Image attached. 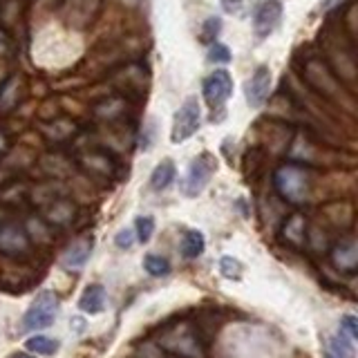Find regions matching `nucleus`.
<instances>
[{
  "instance_id": "6ab92c4d",
  "label": "nucleus",
  "mask_w": 358,
  "mask_h": 358,
  "mask_svg": "<svg viewBox=\"0 0 358 358\" xmlns=\"http://www.w3.org/2000/svg\"><path fill=\"white\" fill-rule=\"evenodd\" d=\"M173 179H175V164L171 159H164L150 175V188L152 190H166L173 184Z\"/></svg>"
},
{
  "instance_id": "9b49d317",
  "label": "nucleus",
  "mask_w": 358,
  "mask_h": 358,
  "mask_svg": "<svg viewBox=\"0 0 358 358\" xmlns=\"http://www.w3.org/2000/svg\"><path fill=\"white\" fill-rule=\"evenodd\" d=\"M268 90H271V70L266 65L257 67L251 81L246 83V101L251 108H260L268 99Z\"/></svg>"
},
{
  "instance_id": "9d476101",
  "label": "nucleus",
  "mask_w": 358,
  "mask_h": 358,
  "mask_svg": "<svg viewBox=\"0 0 358 358\" xmlns=\"http://www.w3.org/2000/svg\"><path fill=\"white\" fill-rule=\"evenodd\" d=\"M27 249H29V235L20 224H0V251L14 255Z\"/></svg>"
},
{
  "instance_id": "cd10ccee",
  "label": "nucleus",
  "mask_w": 358,
  "mask_h": 358,
  "mask_svg": "<svg viewBox=\"0 0 358 358\" xmlns=\"http://www.w3.org/2000/svg\"><path fill=\"white\" fill-rule=\"evenodd\" d=\"M117 246H119V249H130V246H132V231L130 229H126V231H119L117 233Z\"/></svg>"
},
{
  "instance_id": "c756f323",
  "label": "nucleus",
  "mask_w": 358,
  "mask_h": 358,
  "mask_svg": "<svg viewBox=\"0 0 358 358\" xmlns=\"http://www.w3.org/2000/svg\"><path fill=\"white\" fill-rule=\"evenodd\" d=\"M7 152V137L5 134H0V157Z\"/></svg>"
},
{
  "instance_id": "aec40b11",
  "label": "nucleus",
  "mask_w": 358,
  "mask_h": 358,
  "mask_svg": "<svg viewBox=\"0 0 358 358\" xmlns=\"http://www.w3.org/2000/svg\"><path fill=\"white\" fill-rule=\"evenodd\" d=\"M204 235H201L199 231H188L184 235V240H182V253L184 257H199L201 253H204Z\"/></svg>"
},
{
  "instance_id": "2eb2a0df",
  "label": "nucleus",
  "mask_w": 358,
  "mask_h": 358,
  "mask_svg": "<svg viewBox=\"0 0 358 358\" xmlns=\"http://www.w3.org/2000/svg\"><path fill=\"white\" fill-rule=\"evenodd\" d=\"M103 305H106V289L101 285H90L81 300H78V309L90 313V316H94V313H101L103 311Z\"/></svg>"
},
{
  "instance_id": "f03ea898",
  "label": "nucleus",
  "mask_w": 358,
  "mask_h": 358,
  "mask_svg": "<svg viewBox=\"0 0 358 358\" xmlns=\"http://www.w3.org/2000/svg\"><path fill=\"white\" fill-rule=\"evenodd\" d=\"M162 347L179 358H201L199 336L190 324H177L173 329H166L162 336Z\"/></svg>"
},
{
  "instance_id": "20e7f679",
  "label": "nucleus",
  "mask_w": 358,
  "mask_h": 358,
  "mask_svg": "<svg viewBox=\"0 0 358 358\" xmlns=\"http://www.w3.org/2000/svg\"><path fill=\"white\" fill-rule=\"evenodd\" d=\"M56 313H59V298H56V294H52V291H43L27 309L25 318H22V327L27 331L45 329L56 320Z\"/></svg>"
},
{
  "instance_id": "412c9836",
  "label": "nucleus",
  "mask_w": 358,
  "mask_h": 358,
  "mask_svg": "<svg viewBox=\"0 0 358 358\" xmlns=\"http://www.w3.org/2000/svg\"><path fill=\"white\" fill-rule=\"evenodd\" d=\"M143 266H145V271L155 278H164V275L171 273V262H168L164 255H157V253L145 255Z\"/></svg>"
},
{
  "instance_id": "bb28decb",
  "label": "nucleus",
  "mask_w": 358,
  "mask_h": 358,
  "mask_svg": "<svg viewBox=\"0 0 358 358\" xmlns=\"http://www.w3.org/2000/svg\"><path fill=\"white\" fill-rule=\"evenodd\" d=\"M16 50L14 38L9 36V31L5 27H0V56H11Z\"/></svg>"
},
{
  "instance_id": "4be33fe9",
  "label": "nucleus",
  "mask_w": 358,
  "mask_h": 358,
  "mask_svg": "<svg viewBox=\"0 0 358 358\" xmlns=\"http://www.w3.org/2000/svg\"><path fill=\"white\" fill-rule=\"evenodd\" d=\"M27 352H34V354H43V356H52L56 350H59V343L48 338V336H34L25 343Z\"/></svg>"
},
{
  "instance_id": "f3484780",
  "label": "nucleus",
  "mask_w": 358,
  "mask_h": 358,
  "mask_svg": "<svg viewBox=\"0 0 358 358\" xmlns=\"http://www.w3.org/2000/svg\"><path fill=\"white\" fill-rule=\"evenodd\" d=\"M354 356V343L350 338H345L343 334L331 336L324 343V358H350Z\"/></svg>"
},
{
  "instance_id": "dca6fc26",
  "label": "nucleus",
  "mask_w": 358,
  "mask_h": 358,
  "mask_svg": "<svg viewBox=\"0 0 358 358\" xmlns=\"http://www.w3.org/2000/svg\"><path fill=\"white\" fill-rule=\"evenodd\" d=\"M282 238L291 244V246H302L307 242V224L302 215H291L285 227H282Z\"/></svg>"
},
{
  "instance_id": "2f4dec72",
  "label": "nucleus",
  "mask_w": 358,
  "mask_h": 358,
  "mask_svg": "<svg viewBox=\"0 0 358 358\" xmlns=\"http://www.w3.org/2000/svg\"><path fill=\"white\" fill-rule=\"evenodd\" d=\"M11 358H34V356H29V354H14Z\"/></svg>"
},
{
  "instance_id": "7ed1b4c3",
  "label": "nucleus",
  "mask_w": 358,
  "mask_h": 358,
  "mask_svg": "<svg viewBox=\"0 0 358 358\" xmlns=\"http://www.w3.org/2000/svg\"><path fill=\"white\" fill-rule=\"evenodd\" d=\"M302 76H305V81L316 90V92L324 94L327 99H334L341 90L338 76L331 72V67L324 63V59H320V56H307L305 67H302Z\"/></svg>"
},
{
  "instance_id": "4468645a",
  "label": "nucleus",
  "mask_w": 358,
  "mask_h": 358,
  "mask_svg": "<svg viewBox=\"0 0 358 358\" xmlns=\"http://www.w3.org/2000/svg\"><path fill=\"white\" fill-rule=\"evenodd\" d=\"M90 251H92V238H78L76 242H72L70 249L63 255V264L67 268H78L87 262Z\"/></svg>"
},
{
  "instance_id": "0eeeda50",
  "label": "nucleus",
  "mask_w": 358,
  "mask_h": 358,
  "mask_svg": "<svg viewBox=\"0 0 358 358\" xmlns=\"http://www.w3.org/2000/svg\"><path fill=\"white\" fill-rule=\"evenodd\" d=\"M233 94V78L227 70H215L204 81V99L210 108H222Z\"/></svg>"
},
{
  "instance_id": "7c9ffc66",
  "label": "nucleus",
  "mask_w": 358,
  "mask_h": 358,
  "mask_svg": "<svg viewBox=\"0 0 358 358\" xmlns=\"http://www.w3.org/2000/svg\"><path fill=\"white\" fill-rule=\"evenodd\" d=\"M334 5H338V0H327V3H324V9H329Z\"/></svg>"
},
{
  "instance_id": "6e6552de",
  "label": "nucleus",
  "mask_w": 358,
  "mask_h": 358,
  "mask_svg": "<svg viewBox=\"0 0 358 358\" xmlns=\"http://www.w3.org/2000/svg\"><path fill=\"white\" fill-rule=\"evenodd\" d=\"M101 0H65V20L74 29H85L99 16Z\"/></svg>"
},
{
  "instance_id": "5701e85b",
  "label": "nucleus",
  "mask_w": 358,
  "mask_h": 358,
  "mask_svg": "<svg viewBox=\"0 0 358 358\" xmlns=\"http://www.w3.org/2000/svg\"><path fill=\"white\" fill-rule=\"evenodd\" d=\"M220 29H222V20H220L217 16H210V18H206L204 27H201V41H204V43L215 41V36L220 34Z\"/></svg>"
},
{
  "instance_id": "c85d7f7f",
  "label": "nucleus",
  "mask_w": 358,
  "mask_h": 358,
  "mask_svg": "<svg viewBox=\"0 0 358 358\" xmlns=\"http://www.w3.org/2000/svg\"><path fill=\"white\" fill-rule=\"evenodd\" d=\"M222 7L224 11H229V14H238L242 9V0H222Z\"/></svg>"
},
{
  "instance_id": "1a4fd4ad",
  "label": "nucleus",
  "mask_w": 358,
  "mask_h": 358,
  "mask_svg": "<svg viewBox=\"0 0 358 358\" xmlns=\"http://www.w3.org/2000/svg\"><path fill=\"white\" fill-rule=\"evenodd\" d=\"M331 264L341 273H356L358 268V244L354 238H343L331 249Z\"/></svg>"
},
{
  "instance_id": "ddd939ff",
  "label": "nucleus",
  "mask_w": 358,
  "mask_h": 358,
  "mask_svg": "<svg viewBox=\"0 0 358 358\" xmlns=\"http://www.w3.org/2000/svg\"><path fill=\"white\" fill-rule=\"evenodd\" d=\"M78 164H81L83 171H87L94 177H112L117 168V162L106 150H90L83 157H78Z\"/></svg>"
},
{
  "instance_id": "a878e982",
  "label": "nucleus",
  "mask_w": 358,
  "mask_h": 358,
  "mask_svg": "<svg viewBox=\"0 0 358 358\" xmlns=\"http://www.w3.org/2000/svg\"><path fill=\"white\" fill-rule=\"evenodd\" d=\"M341 334L345 336V338H350L352 343H356V338H358V320L354 316H343Z\"/></svg>"
},
{
  "instance_id": "39448f33",
  "label": "nucleus",
  "mask_w": 358,
  "mask_h": 358,
  "mask_svg": "<svg viewBox=\"0 0 358 358\" xmlns=\"http://www.w3.org/2000/svg\"><path fill=\"white\" fill-rule=\"evenodd\" d=\"M217 171V162L210 152H201L197 159L190 164L186 179H184V193L188 197H197L210 182L213 173Z\"/></svg>"
},
{
  "instance_id": "f257e3e1",
  "label": "nucleus",
  "mask_w": 358,
  "mask_h": 358,
  "mask_svg": "<svg viewBox=\"0 0 358 358\" xmlns=\"http://www.w3.org/2000/svg\"><path fill=\"white\" fill-rule=\"evenodd\" d=\"M311 168L300 164H285L273 173V188L280 197L291 201V204H305L311 193Z\"/></svg>"
},
{
  "instance_id": "393cba45",
  "label": "nucleus",
  "mask_w": 358,
  "mask_h": 358,
  "mask_svg": "<svg viewBox=\"0 0 358 358\" xmlns=\"http://www.w3.org/2000/svg\"><path fill=\"white\" fill-rule=\"evenodd\" d=\"M155 233V220L150 215H143L137 220V235H139V242H148Z\"/></svg>"
},
{
  "instance_id": "b1692460",
  "label": "nucleus",
  "mask_w": 358,
  "mask_h": 358,
  "mask_svg": "<svg viewBox=\"0 0 358 358\" xmlns=\"http://www.w3.org/2000/svg\"><path fill=\"white\" fill-rule=\"evenodd\" d=\"M231 59H233V56H231V50L227 48V45H222V43H213L210 45L208 61H213V63H229Z\"/></svg>"
},
{
  "instance_id": "f8f14e48",
  "label": "nucleus",
  "mask_w": 358,
  "mask_h": 358,
  "mask_svg": "<svg viewBox=\"0 0 358 358\" xmlns=\"http://www.w3.org/2000/svg\"><path fill=\"white\" fill-rule=\"evenodd\" d=\"M280 18H282V5H280L278 0H266V3L260 5V9L255 11V22H253L255 34L260 38L268 36V34L278 27Z\"/></svg>"
},
{
  "instance_id": "423d86ee",
  "label": "nucleus",
  "mask_w": 358,
  "mask_h": 358,
  "mask_svg": "<svg viewBox=\"0 0 358 358\" xmlns=\"http://www.w3.org/2000/svg\"><path fill=\"white\" fill-rule=\"evenodd\" d=\"M199 119H201L199 101L195 96H188L184 101V106L177 110L175 121H173V132H171L173 143H182L193 137V134L199 130Z\"/></svg>"
},
{
  "instance_id": "a211bd4d",
  "label": "nucleus",
  "mask_w": 358,
  "mask_h": 358,
  "mask_svg": "<svg viewBox=\"0 0 358 358\" xmlns=\"http://www.w3.org/2000/svg\"><path fill=\"white\" fill-rule=\"evenodd\" d=\"M74 215V206L67 199H52L50 208H45V217H48L52 224H59V227H65L67 222Z\"/></svg>"
}]
</instances>
